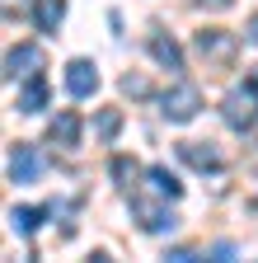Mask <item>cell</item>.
I'll return each mask as SVG.
<instances>
[{"label": "cell", "mask_w": 258, "mask_h": 263, "mask_svg": "<svg viewBox=\"0 0 258 263\" xmlns=\"http://www.w3.org/2000/svg\"><path fill=\"white\" fill-rule=\"evenodd\" d=\"M225 122H230L235 132H249L258 122V71L244 76V85H235L230 94H225V104H221Z\"/></svg>", "instance_id": "obj_1"}, {"label": "cell", "mask_w": 258, "mask_h": 263, "mask_svg": "<svg viewBox=\"0 0 258 263\" xmlns=\"http://www.w3.org/2000/svg\"><path fill=\"white\" fill-rule=\"evenodd\" d=\"M192 43H197V57H202L207 66H230V61L240 57V38H235L230 28H202Z\"/></svg>", "instance_id": "obj_2"}, {"label": "cell", "mask_w": 258, "mask_h": 263, "mask_svg": "<svg viewBox=\"0 0 258 263\" xmlns=\"http://www.w3.org/2000/svg\"><path fill=\"white\" fill-rule=\"evenodd\" d=\"M197 108H202V94H197V85H188V80H178L174 89L160 94V113H165L169 122H192Z\"/></svg>", "instance_id": "obj_3"}, {"label": "cell", "mask_w": 258, "mask_h": 263, "mask_svg": "<svg viewBox=\"0 0 258 263\" xmlns=\"http://www.w3.org/2000/svg\"><path fill=\"white\" fill-rule=\"evenodd\" d=\"M47 66V52L38 43H19L5 52V80H28V76H43Z\"/></svg>", "instance_id": "obj_4"}, {"label": "cell", "mask_w": 258, "mask_h": 263, "mask_svg": "<svg viewBox=\"0 0 258 263\" xmlns=\"http://www.w3.org/2000/svg\"><path fill=\"white\" fill-rule=\"evenodd\" d=\"M155 197H160V193H155ZM155 197L132 193V216L141 221V230H150V235H160V230H169V226H174V216L165 212V202H155Z\"/></svg>", "instance_id": "obj_5"}, {"label": "cell", "mask_w": 258, "mask_h": 263, "mask_svg": "<svg viewBox=\"0 0 258 263\" xmlns=\"http://www.w3.org/2000/svg\"><path fill=\"white\" fill-rule=\"evenodd\" d=\"M178 160L192 164V170H202V174H221L225 170V155L207 141H178Z\"/></svg>", "instance_id": "obj_6"}, {"label": "cell", "mask_w": 258, "mask_h": 263, "mask_svg": "<svg viewBox=\"0 0 258 263\" xmlns=\"http://www.w3.org/2000/svg\"><path fill=\"white\" fill-rule=\"evenodd\" d=\"M38 174H43V155L28 146V141H19L10 151V179L14 183H38Z\"/></svg>", "instance_id": "obj_7"}, {"label": "cell", "mask_w": 258, "mask_h": 263, "mask_svg": "<svg viewBox=\"0 0 258 263\" xmlns=\"http://www.w3.org/2000/svg\"><path fill=\"white\" fill-rule=\"evenodd\" d=\"M47 141L61 146V151H75V146H80V113H75V108H61V113L52 118V127H47Z\"/></svg>", "instance_id": "obj_8"}, {"label": "cell", "mask_w": 258, "mask_h": 263, "mask_svg": "<svg viewBox=\"0 0 258 263\" xmlns=\"http://www.w3.org/2000/svg\"><path fill=\"white\" fill-rule=\"evenodd\" d=\"M66 89H71L75 99H89L94 89H99V71H94V61L75 57V61L66 66Z\"/></svg>", "instance_id": "obj_9"}, {"label": "cell", "mask_w": 258, "mask_h": 263, "mask_svg": "<svg viewBox=\"0 0 258 263\" xmlns=\"http://www.w3.org/2000/svg\"><path fill=\"white\" fill-rule=\"evenodd\" d=\"M150 57L165 66V71H183V47L174 38H165V33H150Z\"/></svg>", "instance_id": "obj_10"}, {"label": "cell", "mask_w": 258, "mask_h": 263, "mask_svg": "<svg viewBox=\"0 0 258 263\" xmlns=\"http://www.w3.org/2000/svg\"><path fill=\"white\" fill-rule=\"evenodd\" d=\"M47 108V80L43 76H28L19 89V113H43Z\"/></svg>", "instance_id": "obj_11"}, {"label": "cell", "mask_w": 258, "mask_h": 263, "mask_svg": "<svg viewBox=\"0 0 258 263\" xmlns=\"http://www.w3.org/2000/svg\"><path fill=\"white\" fill-rule=\"evenodd\" d=\"M146 183H150V193H160V197H169V202H174V197L183 193V183L165 170V164H150V170H146Z\"/></svg>", "instance_id": "obj_12"}, {"label": "cell", "mask_w": 258, "mask_h": 263, "mask_svg": "<svg viewBox=\"0 0 258 263\" xmlns=\"http://www.w3.org/2000/svg\"><path fill=\"white\" fill-rule=\"evenodd\" d=\"M33 19H38V28H43V33H56V28H61V19H66V0H38Z\"/></svg>", "instance_id": "obj_13"}, {"label": "cell", "mask_w": 258, "mask_h": 263, "mask_svg": "<svg viewBox=\"0 0 258 263\" xmlns=\"http://www.w3.org/2000/svg\"><path fill=\"white\" fill-rule=\"evenodd\" d=\"M10 226L19 230V235H33V230L43 226V212L38 207H10Z\"/></svg>", "instance_id": "obj_14"}, {"label": "cell", "mask_w": 258, "mask_h": 263, "mask_svg": "<svg viewBox=\"0 0 258 263\" xmlns=\"http://www.w3.org/2000/svg\"><path fill=\"white\" fill-rule=\"evenodd\" d=\"M113 179H117V188H132L141 179V164L127 160V155H113Z\"/></svg>", "instance_id": "obj_15"}, {"label": "cell", "mask_w": 258, "mask_h": 263, "mask_svg": "<svg viewBox=\"0 0 258 263\" xmlns=\"http://www.w3.org/2000/svg\"><path fill=\"white\" fill-rule=\"evenodd\" d=\"M94 132H99L104 141H113L117 132H122V108H104L99 118H94Z\"/></svg>", "instance_id": "obj_16"}, {"label": "cell", "mask_w": 258, "mask_h": 263, "mask_svg": "<svg viewBox=\"0 0 258 263\" xmlns=\"http://www.w3.org/2000/svg\"><path fill=\"white\" fill-rule=\"evenodd\" d=\"M122 94H132V99H150V80H146V76H122Z\"/></svg>", "instance_id": "obj_17"}, {"label": "cell", "mask_w": 258, "mask_h": 263, "mask_svg": "<svg viewBox=\"0 0 258 263\" xmlns=\"http://www.w3.org/2000/svg\"><path fill=\"white\" fill-rule=\"evenodd\" d=\"M207 263H235V245H225V240H221V245L211 249V258H207Z\"/></svg>", "instance_id": "obj_18"}, {"label": "cell", "mask_w": 258, "mask_h": 263, "mask_svg": "<svg viewBox=\"0 0 258 263\" xmlns=\"http://www.w3.org/2000/svg\"><path fill=\"white\" fill-rule=\"evenodd\" d=\"M165 263H202V258L192 254V249H169V254H165Z\"/></svg>", "instance_id": "obj_19"}, {"label": "cell", "mask_w": 258, "mask_h": 263, "mask_svg": "<svg viewBox=\"0 0 258 263\" xmlns=\"http://www.w3.org/2000/svg\"><path fill=\"white\" fill-rule=\"evenodd\" d=\"M202 5H211V10H230L235 0H202Z\"/></svg>", "instance_id": "obj_20"}, {"label": "cell", "mask_w": 258, "mask_h": 263, "mask_svg": "<svg viewBox=\"0 0 258 263\" xmlns=\"http://www.w3.org/2000/svg\"><path fill=\"white\" fill-rule=\"evenodd\" d=\"M249 38H253V43H258V14H253V19H249Z\"/></svg>", "instance_id": "obj_21"}, {"label": "cell", "mask_w": 258, "mask_h": 263, "mask_svg": "<svg viewBox=\"0 0 258 263\" xmlns=\"http://www.w3.org/2000/svg\"><path fill=\"white\" fill-rule=\"evenodd\" d=\"M89 263H113V258L108 254H89Z\"/></svg>", "instance_id": "obj_22"}, {"label": "cell", "mask_w": 258, "mask_h": 263, "mask_svg": "<svg viewBox=\"0 0 258 263\" xmlns=\"http://www.w3.org/2000/svg\"><path fill=\"white\" fill-rule=\"evenodd\" d=\"M14 263H33V254H19V258H14Z\"/></svg>", "instance_id": "obj_23"}]
</instances>
